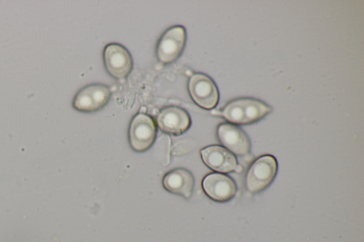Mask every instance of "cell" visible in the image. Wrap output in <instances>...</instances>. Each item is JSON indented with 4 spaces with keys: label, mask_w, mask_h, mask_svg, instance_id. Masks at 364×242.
Masks as SVG:
<instances>
[{
    "label": "cell",
    "mask_w": 364,
    "mask_h": 242,
    "mask_svg": "<svg viewBox=\"0 0 364 242\" xmlns=\"http://www.w3.org/2000/svg\"><path fill=\"white\" fill-rule=\"evenodd\" d=\"M272 111L266 103L252 98H240L228 103L220 111L213 112L221 116L230 123L247 125L259 121Z\"/></svg>",
    "instance_id": "1"
},
{
    "label": "cell",
    "mask_w": 364,
    "mask_h": 242,
    "mask_svg": "<svg viewBox=\"0 0 364 242\" xmlns=\"http://www.w3.org/2000/svg\"><path fill=\"white\" fill-rule=\"evenodd\" d=\"M278 170L277 159L272 155H263L255 160L245 175V187L252 194L267 189L274 181Z\"/></svg>",
    "instance_id": "2"
},
{
    "label": "cell",
    "mask_w": 364,
    "mask_h": 242,
    "mask_svg": "<svg viewBox=\"0 0 364 242\" xmlns=\"http://www.w3.org/2000/svg\"><path fill=\"white\" fill-rule=\"evenodd\" d=\"M156 125L151 116L139 113L132 119L129 128V141L136 152H144L154 144L156 137Z\"/></svg>",
    "instance_id": "3"
},
{
    "label": "cell",
    "mask_w": 364,
    "mask_h": 242,
    "mask_svg": "<svg viewBox=\"0 0 364 242\" xmlns=\"http://www.w3.org/2000/svg\"><path fill=\"white\" fill-rule=\"evenodd\" d=\"M186 42V31L183 26L168 28L158 40L156 55L163 64H170L182 54Z\"/></svg>",
    "instance_id": "4"
},
{
    "label": "cell",
    "mask_w": 364,
    "mask_h": 242,
    "mask_svg": "<svg viewBox=\"0 0 364 242\" xmlns=\"http://www.w3.org/2000/svg\"><path fill=\"white\" fill-rule=\"evenodd\" d=\"M188 90L198 106L211 110L219 101V92L213 80L203 73H195L188 79Z\"/></svg>",
    "instance_id": "5"
},
{
    "label": "cell",
    "mask_w": 364,
    "mask_h": 242,
    "mask_svg": "<svg viewBox=\"0 0 364 242\" xmlns=\"http://www.w3.org/2000/svg\"><path fill=\"white\" fill-rule=\"evenodd\" d=\"M109 87L103 84H91L82 88L75 94L73 106L82 112L98 111L107 104L111 98Z\"/></svg>",
    "instance_id": "6"
},
{
    "label": "cell",
    "mask_w": 364,
    "mask_h": 242,
    "mask_svg": "<svg viewBox=\"0 0 364 242\" xmlns=\"http://www.w3.org/2000/svg\"><path fill=\"white\" fill-rule=\"evenodd\" d=\"M103 60L107 72L117 79L126 78L133 68V60L130 53L119 43H109L105 46Z\"/></svg>",
    "instance_id": "7"
},
{
    "label": "cell",
    "mask_w": 364,
    "mask_h": 242,
    "mask_svg": "<svg viewBox=\"0 0 364 242\" xmlns=\"http://www.w3.org/2000/svg\"><path fill=\"white\" fill-rule=\"evenodd\" d=\"M216 136L219 142L233 155L242 157L250 153V140L239 126L222 123L217 127Z\"/></svg>",
    "instance_id": "8"
},
{
    "label": "cell",
    "mask_w": 364,
    "mask_h": 242,
    "mask_svg": "<svg viewBox=\"0 0 364 242\" xmlns=\"http://www.w3.org/2000/svg\"><path fill=\"white\" fill-rule=\"evenodd\" d=\"M201 185L205 194L212 200L218 202L231 200L237 190L232 178L219 172H211L205 175Z\"/></svg>",
    "instance_id": "9"
},
{
    "label": "cell",
    "mask_w": 364,
    "mask_h": 242,
    "mask_svg": "<svg viewBox=\"0 0 364 242\" xmlns=\"http://www.w3.org/2000/svg\"><path fill=\"white\" fill-rule=\"evenodd\" d=\"M159 128L165 133L180 136L188 130L191 119L183 108L168 106L162 109L156 116Z\"/></svg>",
    "instance_id": "10"
},
{
    "label": "cell",
    "mask_w": 364,
    "mask_h": 242,
    "mask_svg": "<svg viewBox=\"0 0 364 242\" xmlns=\"http://www.w3.org/2000/svg\"><path fill=\"white\" fill-rule=\"evenodd\" d=\"M200 153L204 164L219 173L232 172L238 165L235 155L221 145L206 146L200 150Z\"/></svg>",
    "instance_id": "11"
},
{
    "label": "cell",
    "mask_w": 364,
    "mask_h": 242,
    "mask_svg": "<svg viewBox=\"0 0 364 242\" xmlns=\"http://www.w3.org/2000/svg\"><path fill=\"white\" fill-rule=\"evenodd\" d=\"M162 184L168 192L189 199L193 191L194 177L189 170L178 167L166 173Z\"/></svg>",
    "instance_id": "12"
},
{
    "label": "cell",
    "mask_w": 364,
    "mask_h": 242,
    "mask_svg": "<svg viewBox=\"0 0 364 242\" xmlns=\"http://www.w3.org/2000/svg\"><path fill=\"white\" fill-rule=\"evenodd\" d=\"M243 170L244 168L241 165H237L235 170V172L237 174H241L243 172Z\"/></svg>",
    "instance_id": "13"
},
{
    "label": "cell",
    "mask_w": 364,
    "mask_h": 242,
    "mask_svg": "<svg viewBox=\"0 0 364 242\" xmlns=\"http://www.w3.org/2000/svg\"><path fill=\"white\" fill-rule=\"evenodd\" d=\"M146 111V107H145V106H142V107L141 108V109H140L139 113L145 114Z\"/></svg>",
    "instance_id": "14"
}]
</instances>
